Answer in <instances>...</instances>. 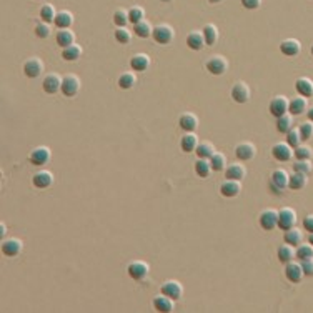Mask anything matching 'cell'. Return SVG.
I'll return each instance as SVG.
<instances>
[{
    "label": "cell",
    "mask_w": 313,
    "mask_h": 313,
    "mask_svg": "<svg viewBox=\"0 0 313 313\" xmlns=\"http://www.w3.org/2000/svg\"><path fill=\"white\" fill-rule=\"evenodd\" d=\"M302 267H303V271H305L307 276H313V258H310V260H303Z\"/></svg>",
    "instance_id": "53"
},
{
    "label": "cell",
    "mask_w": 313,
    "mask_h": 313,
    "mask_svg": "<svg viewBox=\"0 0 313 313\" xmlns=\"http://www.w3.org/2000/svg\"><path fill=\"white\" fill-rule=\"evenodd\" d=\"M210 163H212V170L215 172H222L226 169V157L224 155V153L220 152H215L210 158Z\"/></svg>",
    "instance_id": "42"
},
{
    "label": "cell",
    "mask_w": 313,
    "mask_h": 313,
    "mask_svg": "<svg viewBox=\"0 0 313 313\" xmlns=\"http://www.w3.org/2000/svg\"><path fill=\"white\" fill-rule=\"evenodd\" d=\"M285 243L298 247L300 243H303V232L300 228H297V226H292V228L285 230Z\"/></svg>",
    "instance_id": "32"
},
{
    "label": "cell",
    "mask_w": 313,
    "mask_h": 313,
    "mask_svg": "<svg viewBox=\"0 0 313 313\" xmlns=\"http://www.w3.org/2000/svg\"><path fill=\"white\" fill-rule=\"evenodd\" d=\"M293 129V115L292 113H285V115L276 119V130L280 134H288Z\"/></svg>",
    "instance_id": "35"
},
{
    "label": "cell",
    "mask_w": 313,
    "mask_h": 313,
    "mask_svg": "<svg viewBox=\"0 0 313 313\" xmlns=\"http://www.w3.org/2000/svg\"><path fill=\"white\" fill-rule=\"evenodd\" d=\"M179 124H180V129L185 130V132H195V130H197V127H198V119H197V115H195V113L187 112V113H183V115L180 117Z\"/></svg>",
    "instance_id": "26"
},
{
    "label": "cell",
    "mask_w": 313,
    "mask_h": 313,
    "mask_svg": "<svg viewBox=\"0 0 313 313\" xmlns=\"http://www.w3.org/2000/svg\"><path fill=\"white\" fill-rule=\"evenodd\" d=\"M242 5L247 10H257L262 5V0H242Z\"/></svg>",
    "instance_id": "52"
},
{
    "label": "cell",
    "mask_w": 313,
    "mask_h": 313,
    "mask_svg": "<svg viewBox=\"0 0 313 313\" xmlns=\"http://www.w3.org/2000/svg\"><path fill=\"white\" fill-rule=\"evenodd\" d=\"M174 37H175V30L172 29V25H169V24H160V25L153 27L152 39L155 40L157 44L167 45V44H170L172 40H174Z\"/></svg>",
    "instance_id": "1"
},
{
    "label": "cell",
    "mask_w": 313,
    "mask_h": 313,
    "mask_svg": "<svg viewBox=\"0 0 313 313\" xmlns=\"http://www.w3.org/2000/svg\"><path fill=\"white\" fill-rule=\"evenodd\" d=\"M242 190V185H240V180H230L226 179L224 183L220 185V193L226 198H233L237 197Z\"/></svg>",
    "instance_id": "21"
},
{
    "label": "cell",
    "mask_w": 313,
    "mask_h": 313,
    "mask_svg": "<svg viewBox=\"0 0 313 313\" xmlns=\"http://www.w3.org/2000/svg\"><path fill=\"white\" fill-rule=\"evenodd\" d=\"M308 182V177L307 174H302V172H295L290 175V180H288V188L292 190H302L305 188V185Z\"/></svg>",
    "instance_id": "31"
},
{
    "label": "cell",
    "mask_w": 313,
    "mask_h": 313,
    "mask_svg": "<svg viewBox=\"0 0 313 313\" xmlns=\"http://www.w3.org/2000/svg\"><path fill=\"white\" fill-rule=\"evenodd\" d=\"M135 84H137V77L134 72H124L119 77V87L124 90H130L132 87H135Z\"/></svg>",
    "instance_id": "40"
},
{
    "label": "cell",
    "mask_w": 313,
    "mask_h": 313,
    "mask_svg": "<svg viewBox=\"0 0 313 313\" xmlns=\"http://www.w3.org/2000/svg\"><path fill=\"white\" fill-rule=\"evenodd\" d=\"M312 162L310 160H300V158H297V162L293 163V170L295 172H302V174H310L312 172Z\"/></svg>",
    "instance_id": "50"
},
{
    "label": "cell",
    "mask_w": 313,
    "mask_h": 313,
    "mask_svg": "<svg viewBox=\"0 0 313 313\" xmlns=\"http://www.w3.org/2000/svg\"><path fill=\"white\" fill-rule=\"evenodd\" d=\"M32 183H34V187L42 188V190L44 188H48L53 183L52 172H48V170H40V172H37V174L32 177Z\"/></svg>",
    "instance_id": "20"
},
{
    "label": "cell",
    "mask_w": 313,
    "mask_h": 313,
    "mask_svg": "<svg viewBox=\"0 0 313 313\" xmlns=\"http://www.w3.org/2000/svg\"><path fill=\"white\" fill-rule=\"evenodd\" d=\"M205 67L212 75H224L228 70V60L224 55H213L207 60Z\"/></svg>",
    "instance_id": "3"
},
{
    "label": "cell",
    "mask_w": 313,
    "mask_h": 313,
    "mask_svg": "<svg viewBox=\"0 0 313 313\" xmlns=\"http://www.w3.org/2000/svg\"><path fill=\"white\" fill-rule=\"evenodd\" d=\"M44 72V62L39 57H32L24 63V74L29 79H37Z\"/></svg>",
    "instance_id": "12"
},
{
    "label": "cell",
    "mask_w": 313,
    "mask_h": 313,
    "mask_svg": "<svg viewBox=\"0 0 313 313\" xmlns=\"http://www.w3.org/2000/svg\"><path fill=\"white\" fill-rule=\"evenodd\" d=\"M24 248V243L19 238H7L2 242V253L5 257H17Z\"/></svg>",
    "instance_id": "16"
},
{
    "label": "cell",
    "mask_w": 313,
    "mask_h": 313,
    "mask_svg": "<svg viewBox=\"0 0 313 313\" xmlns=\"http://www.w3.org/2000/svg\"><path fill=\"white\" fill-rule=\"evenodd\" d=\"M308 120H312L313 122V107H310V108H308Z\"/></svg>",
    "instance_id": "55"
},
{
    "label": "cell",
    "mask_w": 313,
    "mask_h": 313,
    "mask_svg": "<svg viewBox=\"0 0 313 313\" xmlns=\"http://www.w3.org/2000/svg\"><path fill=\"white\" fill-rule=\"evenodd\" d=\"M297 225V212L290 207H285L278 210V228L288 230Z\"/></svg>",
    "instance_id": "6"
},
{
    "label": "cell",
    "mask_w": 313,
    "mask_h": 313,
    "mask_svg": "<svg viewBox=\"0 0 313 313\" xmlns=\"http://www.w3.org/2000/svg\"><path fill=\"white\" fill-rule=\"evenodd\" d=\"M162 293L167 295V297L174 298V300H180L183 295V287L180 282H177V280H167L165 283H162Z\"/></svg>",
    "instance_id": "13"
},
{
    "label": "cell",
    "mask_w": 313,
    "mask_h": 313,
    "mask_svg": "<svg viewBox=\"0 0 313 313\" xmlns=\"http://www.w3.org/2000/svg\"><path fill=\"white\" fill-rule=\"evenodd\" d=\"M5 232H7V230H5V225H0V235H2V237H3V235H5Z\"/></svg>",
    "instance_id": "56"
},
{
    "label": "cell",
    "mask_w": 313,
    "mask_h": 313,
    "mask_svg": "<svg viewBox=\"0 0 313 313\" xmlns=\"http://www.w3.org/2000/svg\"><path fill=\"white\" fill-rule=\"evenodd\" d=\"M174 302H175L174 298L160 293L153 298V308H155L157 312H162V313H170V312H174V307H175Z\"/></svg>",
    "instance_id": "19"
},
{
    "label": "cell",
    "mask_w": 313,
    "mask_h": 313,
    "mask_svg": "<svg viewBox=\"0 0 313 313\" xmlns=\"http://www.w3.org/2000/svg\"><path fill=\"white\" fill-rule=\"evenodd\" d=\"M295 152V157L300 158V160H310V158L313 157V150L312 147H308V145H298V147L293 148Z\"/></svg>",
    "instance_id": "46"
},
{
    "label": "cell",
    "mask_w": 313,
    "mask_h": 313,
    "mask_svg": "<svg viewBox=\"0 0 313 313\" xmlns=\"http://www.w3.org/2000/svg\"><path fill=\"white\" fill-rule=\"evenodd\" d=\"M297 258L300 262L313 258V245L312 243H300L297 247Z\"/></svg>",
    "instance_id": "43"
},
{
    "label": "cell",
    "mask_w": 313,
    "mask_h": 313,
    "mask_svg": "<svg viewBox=\"0 0 313 313\" xmlns=\"http://www.w3.org/2000/svg\"><path fill=\"white\" fill-rule=\"evenodd\" d=\"M127 271H129L130 278L137 280V282H140V280L147 278L148 271H150V267H148V263H145L142 260H137V262H132L129 265V268H127Z\"/></svg>",
    "instance_id": "11"
},
{
    "label": "cell",
    "mask_w": 313,
    "mask_h": 313,
    "mask_svg": "<svg viewBox=\"0 0 313 313\" xmlns=\"http://www.w3.org/2000/svg\"><path fill=\"white\" fill-rule=\"evenodd\" d=\"M285 276H287V280L292 283L302 282V278L305 276V271H303L302 263H297L295 260L285 263Z\"/></svg>",
    "instance_id": "10"
},
{
    "label": "cell",
    "mask_w": 313,
    "mask_h": 313,
    "mask_svg": "<svg viewBox=\"0 0 313 313\" xmlns=\"http://www.w3.org/2000/svg\"><path fill=\"white\" fill-rule=\"evenodd\" d=\"M80 90V79L74 74H69L62 79V87L60 92L65 95V97H74V95L79 93Z\"/></svg>",
    "instance_id": "5"
},
{
    "label": "cell",
    "mask_w": 313,
    "mask_h": 313,
    "mask_svg": "<svg viewBox=\"0 0 313 313\" xmlns=\"http://www.w3.org/2000/svg\"><path fill=\"white\" fill-rule=\"evenodd\" d=\"M258 224L263 230H273L278 226V212L273 210V208H267L260 213V219H258Z\"/></svg>",
    "instance_id": "7"
},
{
    "label": "cell",
    "mask_w": 313,
    "mask_h": 313,
    "mask_svg": "<svg viewBox=\"0 0 313 313\" xmlns=\"http://www.w3.org/2000/svg\"><path fill=\"white\" fill-rule=\"evenodd\" d=\"M129 22H130L129 10H125V8H117V10L113 12V24L117 27H125Z\"/></svg>",
    "instance_id": "44"
},
{
    "label": "cell",
    "mask_w": 313,
    "mask_h": 313,
    "mask_svg": "<svg viewBox=\"0 0 313 313\" xmlns=\"http://www.w3.org/2000/svg\"><path fill=\"white\" fill-rule=\"evenodd\" d=\"M200 143L197 138V135L193 134V132H185V135L182 137V140H180V147H182L183 152H195L197 150V145Z\"/></svg>",
    "instance_id": "28"
},
{
    "label": "cell",
    "mask_w": 313,
    "mask_h": 313,
    "mask_svg": "<svg viewBox=\"0 0 313 313\" xmlns=\"http://www.w3.org/2000/svg\"><path fill=\"white\" fill-rule=\"evenodd\" d=\"M74 24V15L69 10H60L57 12L55 17V25L58 29H70V25Z\"/></svg>",
    "instance_id": "33"
},
{
    "label": "cell",
    "mask_w": 313,
    "mask_h": 313,
    "mask_svg": "<svg viewBox=\"0 0 313 313\" xmlns=\"http://www.w3.org/2000/svg\"><path fill=\"white\" fill-rule=\"evenodd\" d=\"M232 98L237 103H247L250 100V87L245 82H237L232 87Z\"/></svg>",
    "instance_id": "15"
},
{
    "label": "cell",
    "mask_w": 313,
    "mask_h": 313,
    "mask_svg": "<svg viewBox=\"0 0 313 313\" xmlns=\"http://www.w3.org/2000/svg\"><path fill=\"white\" fill-rule=\"evenodd\" d=\"M302 50V44L298 42L297 39H285L282 44H280V52L287 57H295L298 55Z\"/></svg>",
    "instance_id": "22"
},
{
    "label": "cell",
    "mask_w": 313,
    "mask_h": 313,
    "mask_svg": "<svg viewBox=\"0 0 313 313\" xmlns=\"http://www.w3.org/2000/svg\"><path fill=\"white\" fill-rule=\"evenodd\" d=\"M308 108V98L300 95V97H293L292 100H290V107H288V112L292 113V115H302V113H305Z\"/></svg>",
    "instance_id": "25"
},
{
    "label": "cell",
    "mask_w": 313,
    "mask_h": 313,
    "mask_svg": "<svg viewBox=\"0 0 313 313\" xmlns=\"http://www.w3.org/2000/svg\"><path fill=\"white\" fill-rule=\"evenodd\" d=\"M288 180H290V175L287 174V170L276 169V170L271 172V177H270V188L273 190V192H276V193L283 192V190L288 187Z\"/></svg>",
    "instance_id": "2"
},
{
    "label": "cell",
    "mask_w": 313,
    "mask_h": 313,
    "mask_svg": "<svg viewBox=\"0 0 313 313\" xmlns=\"http://www.w3.org/2000/svg\"><path fill=\"white\" fill-rule=\"evenodd\" d=\"M62 57H63V60H67V62L79 60V58L82 57V47L77 44H72V45H69V47L63 48Z\"/></svg>",
    "instance_id": "34"
},
{
    "label": "cell",
    "mask_w": 313,
    "mask_h": 313,
    "mask_svg": "<svg viewBox=\"0 0 313 313\" xmlns=\"http://www.w3.org/2000/svg\"><path fill=\"white\" fill-rule=\"evenodd\" d=\"M130 67L132 70L135 72H145L150 67V57L145 55V53H135V55L130 58Z\"/></svg>",
    "instance_id": "24"
},
{
    "label": "cell",
    "mask_w": 313,
    "mask_h": 313,
    "mask_svg": "<svg viewBox=\"0 0 313 313\" xmlns=\"http://www.w3.org/2000/svg\"><path fill=\"white\" fill-rule=\"evenodd\" d=\"M162 2H165V3H169V2H172V0H162Z\"/></svg>",
    "instance_id": "59"
},
{
    "label": "cell",
    "mask_w": 313,
    "mask_h": 313,
    "mask_svg": "<svg viewBox=\"0 0 313 313\" xmlns=\"http://www.w3.org/2000/svg\"><path fill=\"white\" fill-rule=\"evenodd\" d=\"M129 19H130V22L132 24H138V22H142V20H145V10L142 7H138V5H134L129 10Z\"/></svg>",
    "instance_id": "47"
},
{
    "label": "cell",
    "mask_w": 313,
    "mask_h": 313,
    "mask_svg": "<svg viewBox=\"0 0 313 313\" xmlns=\"http://www.w3.org/2000/svg\"><path fill=\"white\" fill-rule=\"evenodd\" d=\"M50 34H52V29H50V24H47V22H40V24L35 25V35H37L39 39H47Z\"/></svg>",
    "instance_id": "49"
},
{
    "label": "cell",
    "mask_w": 313,
    "mask_h": 313,
    "mask_svg": "<svg viewBox=\"0 0 313 313\" xmlns=\"http://www.w3.org/2000/svg\"><path fill=\"white\" fill-rule=\"evenodd\" d=\"M295 89H297V92L303 95V97H307V98L313 97V80L308 79V77H300V79H297V82H295Z\"/></svg>",
    "instance_id": "23"
},
{
    "label": "cell",
    "mask_w": 313,
    "mask_h": 313,
    "mask_svg": "<svg viewBox=\"0 0 313 313\" xmlns=\"http://www.w3.org/2000/svg\"><path fill=\"white\" fill-rule=\"evenodd\" d=\"M202 32H203V35H205L207 45H215L217 44V40H219V29H217V25L207 24L202 29Z\"/></svg>",
    "instance_id": "39"
},
{
    "label": "cell",
    "mask_w": 313,
    "mask_h": 313,
    "mask_svg": "<svg viewBox=\"0 0 313 313\" xmlns=\"http://www.w3.org/2000/svg\"><path fill=\"white\" fill-rule=\"evenodd\" d=\"M288 107H290V100L285 95H276V97L271 98L270 105H268V110L271 115L275 117V119H278V117L285 115V113H288Z\"/></svg>",
    "instance_id": "4"
},
{
    "label": "cell",
    "mask_w": 313,
    "mask_h": 313,
    "mask_svg": "<svg viewBox=\"0 0 313 313\" xmlns=\"http://www.w3.org/2000/svg\"><path fill=\"white\" fill-rule=\"evenodd\" d=\"M276 255H278V260L282 263H288V262H293L295 258H297V250H295L293 245L285 243V245H282V247H278Z\"/></svg>",
    "instance_id": "29"
},
{
    "label": "cell",
    "mask_w": 313,
    "mask_h": 313,
    "mask_svg": "<svg viewBox=\"0 0 313 313\" xmlns=\"http://www.w3.org/2000/svg\"><path fill=\"white\" fill-rule=\"evenodd\" d=\"M255 153H257V148L252 142H242L235 147V155H237L240 162L252 160V158L255 157Z\"/></svg>",
    "instance_id": "14"
},
{
    "label": "cell",
    "mask_w": 313,
    "mask_h": 313,
    "mask_svg": "<svg viewBox=\"0 0 313 313\" xmlns=\"http://www.w3.org/2000/svg\"><path fill=\"white\" fill-rule=\"evenodd\" d=\"M55 17H57V10L52 3H45V5H42V8H40V19H42V22L52 24V22H55Z\"/></svg>",
    "instance_id": "41"
},
{
    "label": "cell",
    "mask_w": 313,
    "mask_h": 313,
    "mask_svg": "<svg viewBox=\"0 0 313 313\" xmlns=\"http://www.w3.org/2000/svg\"><path fill=\"white\" fill-rule=\"evenodd\" d=\"M215 152H217L215 145H213L212 142H200L197 145V150H195L198 158H212V155Z\"/></svg>",
    "instance_id": "37"
},
{
    "label": "cell",
    "mask_w": 313,
    "mask_h": 313,
    "mask_svg": "<svg viewBox=\"0 0 313 313\" xmlns=\"http://www.w3.org/2000/svg\"><path fill=\"white\" fill-rule=\"evenodd\" d=\"M210 172H212L210 158H198V160L195 162V174H197L198 177L207 179V177L210 175Z\"/></svg>",
    "instance_id": "36"
},
{
    "label": "cell",
    "mask_w": 313,
    "mask_h": 313,
    "mask_svg": "<svg viewBox=\"0 0 313 313\" xmlns=\"http://www.w3.org/2000/svg\"><path fill=\"white\" fill-rule=\"evenodd\" d=\"M42 87H44V90L47 93H50V95L57 93L58 90H60V87H62V77L58 74L45 75L44 80H42Z\"/></svg>",
    "instance_id": "17"
},
{
    "label": "cell",
    "mask_w": 313,
    "mask_h": 313,
    "mask_svg": "<svg viewBox=\"0 0 313 313\" xmlns=\"http://www.w3.org/2000/svg\"><path fill=\"white\" fill-rule=\"evenodd\" d=\"M187 45H188V48H192V50H195V52L202 50V48L207 45L203 32L202 30H192L190 32V34L187 35Z\"/></svg>",
    "instance_id": "18"
},
{
    "label": "cell",
    "mask_w": 313,
    "mask_h": 313,
    "mask_svg": "<svg viewBox=\"0 0 313 313\" xmlns=\"http://www.w3.org/2000/svg\"><path fill=\"white\" fill-rule=\"evenodd\" d=\"M303 228H305L308 233H313V213L303 219Z\"/></svg>",
    "instance_id": "54"
},
{
    "label": "cell",
    "mask_w": 313,
    "mask_h": 313,
    "mask_svg": "<svg viewBox=\"0 0 313 313\" xmlns=\"http://www.w3.org/2000/svg\"><path fill=\"white\" fill-rule=\"evenodd\" d=\"M245 175H247V170L242 163H230L225 169V177L230 180H243Z\"/></svg>",
    "instance_id": "27"
},
{
    "label": "cell",
    "mask_w": 313,
    "mask_h": 313,
    "mask_svg": "<svg viewBox=\"0 0 313 313\" xmlns=\"http://www.w3.org/2000/svg\"><path fill=\"white\" fill-rule=\"evenodd\" d=\"M208 2H210V3H222L224 0H208Z\"/></svg>",
    "instance_id": "57"
},
{
    "label": "cell",
    "mask_w": 313,
    "mask_h": 313,
    "mask_svg": "<svg viewBox=\"0 0 313 313\" xmlns=\"http://www.w3.org/2000/svg\"><path fill=\"white\" fill-rule=\"evenodd\" d=\"M55 40L62 48H65V47H69V45L75 44V34L70 29H60L57 32Z\"/></svg>",
    "instance_id": "30"
},
{
    "label": "cell",
    "mask_w": 313,
    "mask_h": 313,
    "mask_svg": "<svg viewBox=\"0 0 313 313\" xmlns=\"http://www.w3.org/2000/svg\"><path fill=\"white\" fill-rule=\"evenodd\" d=\"M308 242H310V243L313 245V233H310V240H308Z\"/></svg>",
    "instance_id": "58"
},
{
    "label": "cell",
    "mask_w": 313,
    "mask_h": 313,
    "mask_svg": "<svg viewBox=\"0 0 313 313\" xmlns=\"http://www.w3.org/2000/svg\"><path fill=\"white\" fill-rule=\"evenodd\" d=\"M312 55H313V45H312Z\"/></svg>",
    "instance_id": "60"
},
{
    "label": "cell",
    "mask_w": 313,
    "mask_h": 313,
    "mask_svg": "<svg viewBox=\"0 0 313 313\" xmlns=\"http://www.w3.org/2000/svg\"><path fill=\"white\" fill-rule=\"evenodd\" d=\"M134 30H135V35H137V37L148 39V37H152L153 27L148 24L147 20H142V22H138V24L134 25Z\"/></svg>",
    "instance_id": "38"
},
{
    "label": "cell",
    "mask_w": 313,
    "mask_h": 313,
    "mask_svg": "<svg viewBox=\"0 0 313 313\" xmlns=\"http://www.w3.org/2000/svg\"><path fill=\"white\" fill-rule=\"evenodd\" d=\"M271 155L276 162H288L292 160V157L295 155L293 152V147L288 143H275L273 147H271Z\"/></svg>",
    "instance_id": "8"
},
{
    "label": "cell",
    "mask_w": 313,
    "mask_h": 313,
    "mask_svg": "<svg viewBox=\"0 0 313 313\" xmlns=\"http://www.w3.org/2000/svg\"><path fill=\"white\" fill-rule=\"evenodd\" d=\"M300 134H302V138L303 140H308V138H312L313 137V122L312 120H307V122H303V124L300 125Z\"/></svg>",
    "instance_id": "51"
},
{
    "label": "cell",
    "mask_w": 313,
    "mask_h": 313,
    "mask_svg": "<svg viewBox=\"0 0 313 313\" xmlns=\"http://www.w3.org/2000/svg\"><path fill=\"white\" fill-rule=\"evenodd\" d=\"M302 140H303V138H302L300 130L295 129V127L287 134V143H288V145H292L293 148H295V147H298V145L302 143Z\"/></svg>",
    "instance_id": "48"
},
{
    "label": "cell",
    "mask_w": 313,
    "mask_h": 313,
    "mask_svg": "<svg viewBox=\"0 0 313 313\" xmlns=\"http://www.w3.org/2000/svg\"><path fill=\"white\" fill-rule=\"evenodd\" d=\"M113 37H115V40L122 45L129 44L132 40V32L127 29V27H117L115 34H113Z\"/></svg>",
    "instance_id": "45"
},
{
    "label": "cell",
    "mask_w": 313,
    "mask_h": 313,
    "mask_svg": "<svg viewBox=\"0 0 313 313\" xmlns=\"http://www.w3.org/2000/svg\"><path fill=\"white\" fill-rule=\"evenodd\" d=\"M50 157H52V152H50V148H48V147H37V148H34V150L30 152L29 160H30L32 165L42 167V165H45V163H48Z\"/></svg>",
    "instance_id": "9"
}]
</instances>
